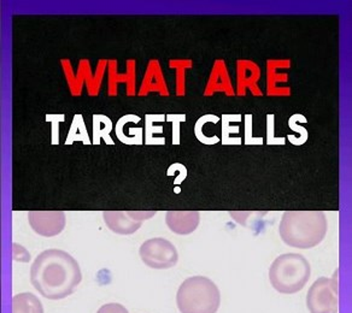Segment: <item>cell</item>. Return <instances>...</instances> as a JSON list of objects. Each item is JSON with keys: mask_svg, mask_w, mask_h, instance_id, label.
<instances>
[{"mask_svg": "<svg viewBox=\"0 0 352 313\" xmlns=\"http://www.w3.org/2000/svg\"><path fill=\"white\" fill-rule=\"evenodd\" d=\"M139 255L142 263L151 269H171L179 262V252L175 246L164 237H152L142 242Z\"/></svg>", "mask_w": 352, "mask_h": 313, "instance_id": "52a82bcc", "label": "cell"}, {"mask_svg": "<svg viewBox=\"0 0 352 313\" xmlns=\"http://www.w3.org/2000/svg\"><path fill=\"white\" fill-rule=\"evenodd\" d=\"M30 228L44 237L60 234L67 224L63 211H30L28 212Z\"/></svg>", "mask_w": 352, "mask_h": 313, "instance_id": "9c48e42d", "label": "cell"}, {"mask_svg": "<svg viewBox=\"0 0 352 313\" xmlns=\"http://www.w3.org/2000/svg\"><path fill=\"white\" fill-rule=\"evenodd\" d=\"M108 94L110 97L118 95V84H126V94L133 97L137 94V63L134 59L126 62V71L118 73V60H108Z\"/></svg>", "mask_w": 352, "mask_h": 313, "instance_id": "8fae6325", "label": "cell"}, {"mask_svg": "<svg viewBox=\"0 0 352 313\" xmlns=\"http://www.w3.org/2000/svg\"><path fill=\"white\" fill-rule=\"evenodd\" d=\"M241 115H223L222 116V143L223 145H241L240 137H233V134L239 132L238 126H230L232 122H240Z\"/></svg>", "mask_w": 352, "mask_h": 313, "instance_id": "d6986e66", "label": "cell"}, {"mask_svg": "<svg viewBox=\"0 0 352 313\" xmlns=\"http://www.w3.org/2000/svg\"><path fill=\"white\" fill-rule=\"evenodd\" d=\"M307 122H308V121H307V117L303 116V115H300V113H296V115H294V116H291V117H289V129L298 134V137H291L289 135H287L289 141L291 142L292 145H294V146H302V145H304V143L307 142V140H308V130H307L305 128L300 126V123Z\"/></svg>", "mask_w": 352, "mask_h": 313, "instance_id": "7402d4cb", "label": "cell"}, {"mask_svg": "<svg viewBox=\"0 0 352 313\" xmlns=\"http://www.w3.org/2000/svg\"><path fill=\"white\" fill-rule=\"evenodd\" d=\"M191 59H171L169 67L175 70L176 94L182 97L186 94V71L192 68Z\"/></svg>", "mask_w": 352, "mask_h": 313, "instance_id": "ac0fdd59", "label": "cell"}, {"mask_svg": "<svg viewBox=\"0 0 352 313\" xmlns=\"http://www.w3.org/2000/svg\"><path fill=\"white\" fill-rule=\"evenodd\" d=\"M156 215L155 211H105L103 218L108 229L118 235H132L142 228L144 220Z\"/></svg>", "mask_w": 352, "mask_h": 313, "instance_id": "ba28073f", "label": "cell"}, {"mask_svg": "<svg viewBox=\"0 0 352 313\" xmlns=\"http://www.w3.org/2000/svg\"><path fill=\"white\" fill-rule=\"evenodd\" d=\"M62 68H63L64 75L68 82L70 93L74 97H78L82 93L83 84L87 86V92L89 95H97L100 91V86L103 82L104 73L108 68V60L107 59H100L97 64L96 73L91 71V64L87 59H81L78 64V71L74 73L72 64L68 59H62L60 60Z\"/></svg>", "mask_w": 352, "mask_h": 313, "instance_id": "5b68a950", "label": "cell"}, {"mask_svg": "<svg viewBox=\"0 0 352 313\" xmlns=\"http://www.w3.org/2000/svg\"><path fill=\"white\" fill-rule=\"evenodd\" d=\"M307 308L310 313H338L337 273L333 279L323 276L311 284L307 294Z\"/></svg>", "mask_w": 352, "mask_h": 313, "instance_id": "8992f818", "label": "cell"}, {"mask_svg": "<svg viewBox=\"0 0 352 313\" xmlns=\"http://www.w3.org/2000/svg\"><path fill=\"white\" fill-rule=\"evenodd\" d=\"M261 69L249 59H239L236 62V94L243 97L249 91L252 95L259 97L262 92L258 87Z\"/></svg>", "mask_w": 352, "mask_h": 313, "instance_id": "7c38bea8", "label": "cell"}, {"mask_svg": "<svg viewBox=\"0 0 352 313\" xmlns=\"http://www.w3.org/2000/svg\"><path fill=\"white\" fill-rule=\"evenodd\" d=\"M291 68L289 59H270L267 62V94L270 97H289L291 87L289 71Z\"/></svg>", "mask_w": 352, "mask_h": 313, "instance_id": "30bf717a", "label": "cell"}, {"mask_svg": "<svg viewBox=\"0 0 352 313\" xmlns=\"http://www.w3.org/2000/svg\"><path fill=\"white\" fill-rule=\"evenodd\" d=\"M220 121V118L215 116V115H206V116H201L198 121H197L196 126H195V135L197 139L201 142V143H206V145H215L217 142H220V137H206V134L203 132V127L204 124L208 122L217 123Z\"/></svg>", "mask_w": 352, "mask_h": 313, "instance_id": "603a6c76", "label": "cell"}, {"mask_svg": "<svg viewBox=\"0 0 352 313\" xmlns=\"http://www.w3.org/2000/svg\"><path fill=\"white\" fill-rule=\"evenodd\" d=\"M166 223L174 234L186 236L198 229L201 213L198 211H169L166 212Z\"/></svg>", "mask_w": 352, "mask_h": 313, "instance_id": "9a60e30c", "label": "cell"}, {"mask_svg": "<svg viewBox=\"0 0 352 313\" xmlns=\"http://www.w3.org/2000/svg\"><path fill=\"white\" fill-rule=\"evenodd\" d=\"M12 313H45L43 303L32 293L16 294L11 299Z\"/></svg>", "mask_w": 352, "mask_h": 313, "instance_id": "2e32d148", "label": "cell"}, {"mask_svg": "<svg viewBox=\"0 0 352 313\" xmlns=\"http://www.w3.org/2000/svg\"><path fill=\"white\" fill-rule=\"evenodd\" d=\"M311 276V265L298 253L281 255L270 268V282L280 294L294 295L302 290Z\"/></svg>", "mask_w": 352, "mask_h": 313, "instance_id": "277c9868", "label": "cell"}, {"mask_svg": "<svg viewBox=\"0 0 352 313\" xmlns=\"http://www.w3.org/2000/svg\"><path fill=\"white\" fill-rule=\"evenodd\" d=\"M176 306L180 313H217L221 306L220 289L209 277L192 276L177 289Z\"/></svg>", "mask_w": 352, "mask_h": 313, "instance_id": "3957f363", "label": "cell"}, {"mask_svg": "<svg viewBox=\"0 0 352 313\" xmlns=\"http://www.w3.org/2000/svg\"><path fill=\"white\" fill-rule=\"evenodd\" d=\"M166 116L164 115H147L146 116V145H164L166 139L164 137H157V134H161L163 132V127L158 126L157 127L155 123L163 122Z\"/></svg>", "mask_w": 352, "mask_h": 313, "instance_id": "ffe728a7", "label": "cell"}, {"mask_svg": "<svg viewBox=\"0 0 352 313\" xmlns=\"http://www.w3.org/2000/svg\"><path fill=\"white\" fill-rule=\"evenodd\" d=\"M327 230V217L322 211H286L280 220L281 240L298 250H310L320 245Z\"/></svg>", "mask_w": 352, "mask_h": 313, "instance_id": "7a4b0ae2", "label": "cell"}, {"mask_svg": "<svg viewBox=\"0 0 352 313\" xmlns=\"http://www.w3.org/2000/svg\"><path fill=\"white\" fill-rule=\"evenodd\" d=\"M113 130V122L110 118L104 115H94V145H99L102 140L108 145H113V139L110 137V132Z\"/></svg>", "mask_w": 352, "mask_h": 313, "instance_id": "e0dca14e", "label": "cell"}, {"mask_svg": "<svg viewBox=\"0 0 352 313\" xmlns=\"http://www.w3.org/2000/svg\"><path fill=\"white\" fill-rule=\"evenodd\" d=\"M75 141H81L85 145L91 143L82 115H75L74 116L73 123H72V127L69 129L68 137H67L65 143L69 145V143H73Z\"/></svg>", "mask_w": 352, "mask_h": 313, "instance_id": "44dd1931", "label": "cell"}, {"mask_svg": "<svg viewBox=\"0 0 352 313\" xmlns=\"http://www.w3.org/2000/svg\"><path fill=\"white\" fill-rule=\"evenodd\" d=\"M150 93H158L162 97L169 95V89L164 80L161 63L157 59H151L148 62L146 71L142 78V86L138 92L140 97H145Z\"/></svg>", "mask_w": 352, "mask_h": 313, "instance_id": "5bb4252c", "label": "cell"}, {"mask_svg": "<svg viewBox=\"0 0 352 313\" xmlns=\"http://www.w3.org/2000/svg\"><path fill=\"white\" fill-rule=\"evenodd\" d=\"M97 313H129V311L123 306L122 303H104Z\"/></svg>", "mask_w": 352, "mask_h": 313, "instance_id": "4316f807", "label": "cell"}, {"mask_svg": "<svg viewBox=\"0 0 352 313\" xmlns=\"http://www.w3.org/2000/svg\"><path fill=\"white\" fill-rule=\"evenodd\" d=\"M215 93H225L228 97H233L235 94L228 69L225 60L222 59H217L214 62L210 76L204 89V95L206 97H211Z\"/></svg>", "mask_w": 352, "mask_h": 313, "instance_id": "4fadbf2b", "label": "cell"}, {"mask_svg": "<svg viewBox=\"0 0 352 313\" xmlns=\"http://www.w3.org/2000/svg\"><path fill=\"white\" fill-rule=\"evenodd\" d=\"M252 115H246L245 116V137L244 142L246 145H262L263 139L262 137H254L252 134Z\"/></svg>", "mask_w": 352, "mask_h": 313, "instance_id": "d4e9b609", "label": "cell"}, {"mask_svg": "<svg viewBox=\"0 0 352 313\" xmlns=\"http://www.w3.org/2000/svg\"><path fill=\"white\" fill-rule=\"evenodd\" d=\"M81 281L82 273L78 260L65 251H44L30 266V282L41 297L49 300L68 298Z\"/></svg>", "mask_w": 352, "mask_h": 313, "instance_id": "6da1fadb", "label": "cell"}, {"mask_svg": "<svg viewBox=\"0 0 352 313\" xmlns=\"http://www.w3.org/2000/svg\"><path fill=\"white\" fill-rule=\"evenodd\" d=\"M166 121L173 124V145H180V126L186 121V115H166Z\"/></svg>", "mask_w": 352, "mask_h": 313, "instance_id": "cb8c5ba5", "label": "cell"}, {"mask_svg": "<svg viewBox=\"0 0 352 313\" xmlns=\"http://www.w3.org/2000/svg\"><path fill=\"white\" fill-rule=\"evenodd\" d=\"M274 115L267 116V143L268 145H283L284 146L286 139L285 137H276L274 135Z\"/></svg>", "mask_w": 352, "mask_h": 313, "instance_id": "484cf974", "label": "cell"}]
</instances>
